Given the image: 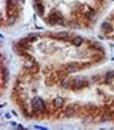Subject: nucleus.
Returning <instances> with one entry per match:
<instances>
[{
    "label": "nucleus",
    "mask_w": 114,
    "mask_h": 130,
    "mask_svg": "<svg viewBox=\"0 0 114 130\" xmlns=\"http://www.w3.org/2000/svg\"><path fill=\"white\" fill-rule=\"evenodd\" d=\"M52 37H55V38H59V40H66V38L69 37V33H66V32L55 33V34H52Z\"/></svg>",
    "instance_id": "7"
},
{
    "label": "nucleus",
    "mask_w": 114,
    "mask_h": 130,
    "mask_svg": "<svg viewBox=\"0 0 114 130\" xmlns=\"http://www.w3.org/2000/svg\"><path fill=\"white\" fill-rule=\"evenodd\" d=\"M14 21H15V18H14V16H12V18H8V25H12Z\"/></svg>",
    "instance_id": "15"
},
{
    "label": "nucleus",
    "mask_w": 114,
    "mask_h": 130,
    "mask_svg": "<svg viewBox=\"0 0 114 130\" xmlns=\"http://www.w3.org/2000/svg\"><path fill=\"white\" fill-rule=\"evenodd\" d=\"M80 69V65L78 63H70V65H67L66 66V73H73V71H76Z\"/></svg>",
    "instance_id": "6"
},
{
    "label": "nucleus",
    "mask_w": 114,
    "mask_h": 130,
    "mask_svg": "<svg viewBox=\"0 0 114 130\" xmlns=\"http://www.w3.org/2000/svg\"><path fill=\"white\" fill-rule=\"evenodd\" d=\"M32 108L34 112H41L44 110V100L41 97H34L32 100Z\"/></svg>",
    "instance_id": "2"
},
{
    "label": "nucleus",
    "mask_w": 114,
    "mask_h": 130,
    "mask_svg": "<svg viewBox=\"0 0 114 130\" xmlns=\"http://www.w3.org/2000/svg\"><path fill=\"white\" fill-rule=\"evenodd\" d=\"M85 15H87V18H93V16H95V11L93 10H88L87 12H85Z\"/></svg>",
    "instance_id": "13"
},
{
    "label": "nucleus",
    "mask_w": 114,
    "mask_h": 130,
    "mask_svg": "<svg viewBox=\"0 0 114 130\" xmlns=\"http://www.w3.org/2000/svg\"><path fill=\"white\" fill-rule=\"evenodd\" d=\"M88 82L84 81V80H81V78H77V80H74V81L71 82V89H74V90H78V89H82L84 86H87Z\"/></svg>",
    "instance_id": "3"
},
{
    "label": "nucleus",
    "mask_w": 114,
    "mask_h": 130,
    "mask_svg": "<svg viewBox=\"0 0 114 130\" xmlns=\"http://www.w3.org/2000/svg\"><path fill=\"white\" fill-rule=\"evenodd\" d=\"M52 103H54V105L56 107V108H60V107L63 105V103H65V100H63L62 97H56V99H54Z\"/></svg>",
    "instance_id": "8"
},
{
    "label": "nucleus",
    "mask_w": 114,
    "mask_h": 130,
    "mask_svg": "<svg viewBox=\"0 0 114 130\" xmlns=\"http://www.w3.org/2000/svg\"><path fill=\"white\" fill-rule=\"evenodd\" d=\"M71 43H73V45H81L82 44V38L81 37H74Z\"/></svg>",
    "instance_id": "11"
},
{
    "label": "nucleus",
    "mask_w": 114,
    "mask_h": 130,
    "mask_svg": "<svg viewBox=\"0 0 114 130\" xmlns=\"http://www.w3.org/2000/svg\"><path fill=\"white\" fill-rule=\"evenodd\" d=\"M34 10L37 11L38 14H43V12H44V7H43L41 4H40V1L34 3Z\"/></svg>",
    "instance_id": "9"
},
{
    "label": "nucleus",
    "mask_w": 114,
    "mask_h": 130,
    "mask_svg": "<svg viewBox=\"0 0 114 130\" xmlns=\"http://www.w3.org/2000/svg\"><path fill=\"white\" fill-rule=\"evenodd\" d=\"M26 38L29 41H36V40H37V36H36V34H30V36H27Z\"/></svg>",
    "instance_id": "14"
},
{
    "label": "nucleus",
    "mask_w": 114,
    "mask_h": 130,
    "mask_svg": "<svg viewBox=\"0 0 114 130\" xmlns=\"http://www.w3.org/2000/svg\"><path fill=\"white\" fill-rule=\"evenodd\" d=\"M100 27H102V32H104V33H111L113 32V25L109 23V22H103Z\"/></svg>",
    "instance_id": "5"
},
{
    "label": "nucleus",
    "mask_w": 114,
    "mask_h": 130,
    "mask_svg": "<svg viewBox=\"0 0 114 130\" xmlns=\"http://www.w3.org/2000/svg\"><path fill=\"white\" fill-rule=\"evenodd\" d=\"M7 80H8V70L7 67H3V85L7 82Z\"/></svg>",
    "instance_id": "10"
},
{
    "label": "nucleus",
    "mask_w": 114,
    "mask_h": 130,
    "mask_svg": "<svg viewBox=\"0 0 114 130\" xmlns=\"http://www.w3.org/2000/svg\"><path fill=\"white\" fill-rule=\"evenodd\" d=\"M78 110V105L77 104H70V105H67L65 110V115L66 116H73V115L76 114V111Z\"/></svg>",
    "instance_id": "4"
},
{
    "label": "nucleus",
    "mask_w": 114,
    "mask_h": 130,
    "mask_svg": "<svg viewBox=\"0 0 114 130\" xmlns=\"http://www.w3.org/2000/svg\"><path fill=\"white\" fill-rule=\"evenodd\" d=\"M71 82H73V81L63 80V81H62V86H63V88H71Z\"/></svg>",
    "instance_id": "12"
},
{
    "label": "nucleus",
    "mask_w": 114,
    "mask_h": 130,
    "mask_svg": "<svg viewBox=\"0 0 114 130\" xmlns=\"http://www.w3.org/2000/svg\"><path fill=\"white\" fill-rule=\"evenodd\" d=\"M48 23L49 25H66L63 16L60 15V12L58 11H52L48 16Z\"/></svg>",
    "instance_id": "1"
}]
</instances>
